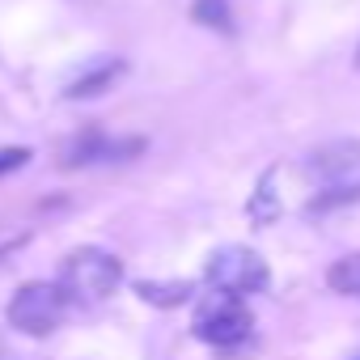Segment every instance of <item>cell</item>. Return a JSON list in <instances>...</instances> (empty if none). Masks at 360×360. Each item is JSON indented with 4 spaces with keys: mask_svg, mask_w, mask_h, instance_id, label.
Here are the masks:
<instances>
[{
    "mask_svg": "<svg viewBox=\"0 0 360 360\" xmlns=\"http://www.w3.org/2000/svg\"><path fill=\"white\" fill-rule=\"evenodd\" d=\"M305 178L322 191L314 195V212L326 208H343V204H360V140H330L322 148H314L301 161Z\"/></svg>",
    "mask_w": 360,
    "mask_h": 360,
    "instance_id": "obj_1",
    "label": "cell"
},
{
    "mask_svg": "<svg viewBox=\"0 0 360 360\" xmlns=\"http://www.w3.org/2000/svg\"><path fill=\"white\" fill-rule=\"evenodd\" d=\"M123 280V263L102 246H81L60 263V292L68 301H106Z\"/></svg>",
    "mask_w": 360,
    "mask_h": 360,
    "instance_id": "obj_2",
    "label": "cell"
},
{
    "mask_svg": "<svg viewBox=\"0 0 360 360\" xmlns=\"http://www.w3.org/2000/svg\"><path fill=\"white\" fill-rule=\"evenodd\" d=\"M5 314H9V326H18V330L30 335V339H43V335H51V330L64 322L68 297L60 292V284L30 280V284H22V288L13 292V301H9Z\"/></svg>",
    "mask_w": 360,
    "mask_h": 360,
    "instance_id": "obj_3",
    "label": "cell"
},
{
    "mask_svg": "<svg viewBox=\"0 0 360 360\" xmlns=\"http://www.w3.org/2000/svg\"><path fill=\"white\" fill-rule=\"evenodd\" d=\"M208 284L217 292H229V297H250V292H263L271 284V271L267 263L250 250V246H221L208 267H204Z\"/></svg>",
    "mask_w": 360,
    "mask_h": 360,
    "instance_id": "obj_4",
    "label": "cell"
},
{
    "mask_svg": "<svg viewBox=\"0 0 360 360\" xmlns=\"http://www.w3.org/2000/svg\"><path fill=\"white\" fill-rule=\"evenodd\" d=\"M250 330H255L250 309L242 305V297H229V292L208 297L195 314V339H204L212 347H233V343L250 339Z\"/></svg>",
    "mask_w": 360,
    "mask_h": 360,
    "instance_id": "obj_5",
    "label": "cell"
},
{
    "mask_svg": "<svg viewBox=\"0 0 360 360\" xmlns=\"http://www.w3.org/2000/svg\"><path fill=\"white\" fill-rule=\"evenodd\" d=\"M140 148H144L140 136H131V140H110V136H102V131H81L77 140L64 144L60 165H64V169H81V165H98V161H127V157H136Z\"/></svg>",
    "mask_w": 360,
    "mask_h": 360,
    "instance_id": "obj_6",
    "label": "cell"
},
{
    "mask_svg": "<svg viewBox=\"0 0 360 360\" xmlns=\"http://www.w3.org/2000/svg\"><path fill=\"white\" fill-rule=\"evenodd\" d=\"M119 77H123V60H102V64H94L89 72H81L64 94H68V98H98V94H106Z\"/></svg>",
    "mask_w": 360,
    "mask_h": 360,
    "instance_id": "obj_7",
    "label": "cell"
},
{
    "mask_svg": "<svg viewBox=\"0 0 360 360\" xmlns=\"http://www.w3.org/2000/svg\"><path fill=\"white\" fill-rule=\"evenodd\" d=\"M326 284H330L335 292H343V297H360V255H347V259L330 263Z\"/></svg>",
    "mask_w": 360,
    "mask_h": 360,
    "instance_id": "obj_8",
    "label": "cell"
},
{
    "mask_svg": "<svg viewBox=\"0 0 360 360\" xmlns=\"http://www.w3.org/2000/svg\"><path fill=\"white\" fill-rule=\"evenodd\" d=\"M136 292H140L144 301H153V305H183V301L191 297V284H183V280H174V284L140 280V284H136Z\"/></svg>",
    "mask_w": 360,
    "mask_h": 360,
    "instance_id": "obj_9",
    "label": "cell"
},
{
    "mask_svg": "<svg viewBox=\"0 0 360 360\" xmlns=\"http://www.w3.org/2000/svg\"><path fill=\"white\" fill-rule=\"evenodd\" d=\"M276 217H280V204H276V195H271V178H263L259 191H255V200H250V221H255V225H271Z\"/></svg>",
    "mask_w": 360,
    "mask_h": 360,
    "instance_id": "obj_10",
    "label": "cell"
},
{
    "mask_svg": "<svg viewBox=\"0 0 360 360\" xmlns=\"http://www.w3.org/2000/svg\"><path fill=\"white\" fill-rule=\"evenodd\" d=\"M195 22L212 30H229V5L225 0H195Z\"/></svg>",
    "mask_w": 360,
    "mask_h": 360,
    "instance_id": "obj_11",
    "label": "cell"
},
{
    "mask_svg": "<svg viewBox=\"0 0 360 360\" xmlns=\"http://www.w3.org/2000/svg\"><path fill=\"white\" fill-rule=\"evenodd\" d=\"M26 161H30V148H0V178L13 174V169H22Z\"/></svg>",
    "mask_w": 360,
    "mask_h": 360,
    "instance_id": "obj_12",
    "label": "cell"
},
{
    "mask_svg": "<svg viewBox=\"0 0 360 360\" xmlns=\"http://www.w3.org/2000/svg\"><path fill=\"white\" fill-rule=\"evenodd\" d=\"M356 64H360V51H356Z\"/></svg>",
    "mask_w": 360,
    "mask_h": 360,
    "instance_id": "obj_13",
    "label": "cell"
}]
</instances>
